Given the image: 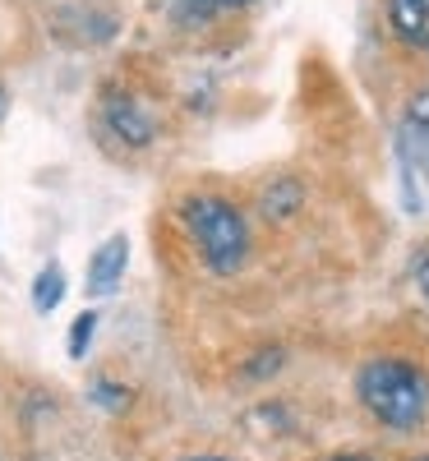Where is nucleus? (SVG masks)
<instances>
[{"label":"nucleus","instance_id":"obj_1","mask_svg":"<svg viewBox=\"0 0 429 461\" xmlns=\"http://www.w3.org/2000/svg\"><path fill=\"white\" fill-rule=\"evenodd\" d=\"M356 397L361 406L388 429H415L429 411V383L411 360H370L356 374Z\"/></svg>","mask_w":429,"mask_h":461},{"label":"nucleus","instance_id":"obj_2","mask_svg":"<svg viewBox=\"0 0 429 461\" xmlns=\"http://www.w3.org/2000/svg\"><path fill=\"white\" fill-rule=\"evenodd\" d=\"M180 217H185V230L194 236V245H199V254L213 273H236L245 263L250 226H245L236 203H226L217 194H194V199H185Z\"/></svg>","mask_w":429,"mask_h":461},{"label":"nucleus","instance_id":"obj_3","mask_svg":"<svg viewBox=\"0 0 429 461\" xmlns=\"http://www.w3.org/2000/svg\"><path fill=\"white\" fill-rule=\"evenodd\" d=\"M102 115H106V130L130 143V148H148L152 134H158V121L148 115V106L139 97H125V93H106L102 97Z\"/></svg>","mask_w":429,"mask_h":461},{"label":"nucleus","instance_id":"obj_4","mask_svg":"<svg viewBox=\"0 0 429 461\" xmlns=\"http://www.w3.org/2000/svg\"><path fill=\"white\" fill-rule=\"evenodd\" d=\"M125 267H130V240L125 236H111L106 245H97L93 249V258H88V295L97 300V295H111L115 286H121V277H125Z\"/></svg>","mask_w":429,"mask_h":461},{"label":"nucleus","instance_id":"obj_5","mask_svg":"<svg viewBox=\"0 0 429 461\" xmlns=\"http://www.w3.org/2000/svg\"><path fill=\"white\" fill-rule=\"evenodd\" d=\"M388 23L402 42L429 51V0H388Z\"/></svg>","mask_w":429,"mask_h":461},{"label":"nucleus","instance_id":"obj_6","mask_svg":"<svg viewBox=\"0 0 429 461\" xmlns=\"http://www.w3.org/2000/svg\"><path fill=\"white\" fill-rule=\"evenodd\" d=\"M60 295H65V273H60V263H47L42 273L32 277V310L37 314H51L56 304H60Z\"/></svg>","mask_w":429,"mask_h":461},{"label":"nucleus","instance_id":"obj_7","mask_svg":"<svg viewBox=\"0 0 429 461\" xmlns=\"http://www.w3.org/2000/svg\"><path fill=\"white\" fill-rule=\"evenodd\" d=\"M296 208H300V185H296V180H278V185H268V194H263V212H268L272 221H287Z\"/></svg>","mask_w":429,"mask_h":461},{"label":"nucleus","instance_id":"obj_8","mask_svg":"<svg viewBox=\"0 0 429 461\" xmlns=\"http://www.w3.org/2000/svg\"><path fill=\"white\" fill-rule=\"evenodd\" d=\"M402 162H420L429 171V130L402 125Z\"/></svg>","mask_w":429,"mask_h":461},{"label":"nucleus","instance_id":"obj_9","mask_svg":"<svg viewBox=\"0 0 429 461\" xmlns=\"http://www.w3.org/2000/svg\"><path fill=\"white\" fill-rule=\"evenodd\" d=\"M93 328H97V314H93V310H88V314H79V319H74V328H69V341H65L74 360H79V356L88 351V341H93Z\"/></svg>","mask_w":429,"mask_h":461},{"label":"nucleus","instance_id":"obj_10","mask_svg":"<svg viewBox=\"0 0 429 461\" xmlns=\"http://www.w3.org/2000/svg\"><path fill=\"white\" fill-rule=\"evenodd\" d=\"M93 402H97V406H111V411H125L130 393L115 388V383H93Z\"/></svg>","mask_w":429,"mask_h":461},{"label":"nucleus","instance_id":"obj_11","mask_svg":"<svg viewBox=\"0 0 429 461\" xmlns=\"http://www.w3.org/2000/svg\"><path fill=\"white\" fill-rule=\"evenodd\" d=\"M278 369H282V351L272 346V351H263V356H254V360H250V369H245V374H250V378H263V374H278Z\"/></svg>","mask_w":429,"mask_h":461},{"label":"nucleus","instance_id":"obj_12","mask_svg":"<svg viewBox=\"0 0 429 461\" xmlns=\"http://www.w3.org/2000/svg\"><path fill=\"white\" fill-rule=\"evenodd\" d=\"M406 125H411V130H429V93H415V97H411Z\"/></svg>","mask_w":429,"mask_h":461},{"label":"nucleus","instance_id":"obj_13","mask_svg":"<svg viewBox=\"0 0 429 461\" xmlns=\"http://www.w3.org/2000/svg\"><path fill=\"white\" fill-rule=\"evenodd\" d=\"M415 286H420V291H424V300H429V254L415 263Z\"/></svg>","mask_w":429,"mask_h":461},{"label":"nucleus","instance_id":"obj_14","mask_svg":"<svg viewBox=\"0 0 429 461\" xmlns=\"http://www.w3.org/2000/svg\"><path fill=\"white\" fill-rule=\"evenodd\" d=\"M217 5H222V10H241V5H250V0H213V10H217Z\"/></svg>","mask_w":429,"mask_h":461},{"label":"nucleus","instance_id":"obj_15","mask_svg":"<svg viewBox=\"0 0 429 461\" xmlns=\"http://www.w3.org/2000/svg\"><path fill=\"white\" fill-rule=\"evenodd\" d=\"M328 461H370V456H361V452H342V456H328Z\"/></svg>","mask_w":429,"mask_h":461},{"label":"nucleus","instance_id":"obj_16","mask_svg":"<svg viewBox=\"0 0 429 461\" xmlns=\"http://www.w3.org/2000/svg\"><path fill=\"white\" fill-rule=\"evenodd\" d=\"M185 461H226V456H185Z\"/></svg>","mask_w":429,"mask_h":461},{"label":"nucleus","instance_id":"obj_17","mask_svg":"<svg viewBox=\"0 0 429 461\" xmlns=\"http://www.w3.org/2000/svg\"><path fill=\"white\" fill-rule=\"evenodd\" d=\"M0 115H5V93H0Z\"/></svg>","mask_w":429,"mask_h":461},{"label":"nucleus","instance_id":"obj_18","mask_svg":"<svg viewBox=\"0 0 429 461\" xmlns=\"http://www.w3.org/2000/svg\"><path fill=\"white\" fill-rule=\"evenodd\" d=\"M415 461H429V456H415Z\"/></svg>","mask_w":429,"mask_h":461}]
</instances>
